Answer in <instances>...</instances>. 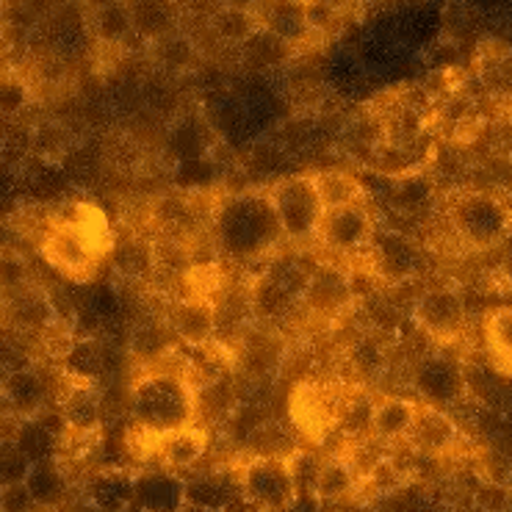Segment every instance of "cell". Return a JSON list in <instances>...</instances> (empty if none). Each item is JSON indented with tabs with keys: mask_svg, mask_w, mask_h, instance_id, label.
<instances>
[{
	"mask_svg": "<svg viewBox=\"0 0 512 512\" xmlns=\"http://www.w3.org/2000/svg\"><path fill=\"white\" fill-rule=\"evenodd\" d=\"M482 335H485V349H488L493 369L512 377V305L488 310L482 322Z\"/></svg>",
	"mask_w": 512,
	"mask_h": 512,
	"instance_id": "83f0119b",
	"label": "cell"
},
{
	"mask_svg": "<svg viewBox=\"0 0 512 512\" xmlns=\"http://www.w3.org/2000/svg\"><path fill=\"white\" fill-rule=\"evenodd\" d=\"M183 512H214V510H205V507H197V504H186Z\"/></svg>",
	"mask_w": 512,
	"mask_h": 512,
	"instance_id": "ee69618b",
	"label": "cell"
},
{
	"mask_svg": "<svg viewBox=\"0 0 512 512\" xmlns=\"http://www.w3.org/2000/svg\"><path fill=\"white\" fill-rule=\"evenodd\" d=\"M366 255L385 283H399L418 269V247L396 230H377Z\"/></svg>",
	"mask_w": 512,
	"mask_h": 512,
	"instance_id": "5bb4252c",
	"label": "cell"
},
{
	"mask_svg": "<svg viewBox=\"0 0 512 512\" xmlns=\"http://www.w3.org/2000/svg\"><path fill=\"white\" fill-rule=\"evenodd\" d=\"M255 17L258 25L280 36L291 48H297L302 42H308L313 31H310L308 6L299 0H261L255 6Z\"/></svg>",
	"mask_w": 512,
	"mask_h": 512,
	"instance_id": "ac0fdd59",
	"label": "cell"
},
{
	"mask_svg": "<svg viewBox=\"0 0 512 512\" xmlns=\"http://www.w3.org/2000/svg\"><path fill=\"white\" fill-rule=\"evenodd\" d=\"M349 366L355 369L360 380H374L385 369V349L377 338H358L349 349Z\"/></svg>",
	"mask_w": 512,
	"mask_h": 512,
	"instance_id": "8d00e7d4",
	"label": "cell"
},
{
	"mask_svg": "<svg viewBox=\"0 0 512 512\" xmlns=\"http://www.w3.org/2000/svg\"><path fill=\"white\" fill-rule=\"evenodd\" d=\"M358 299L355 283L346 272H341L333 263H316L310 269L308 288L302 297V308L308 310L316 319H338L346 310L352 308V302Z\"/></svg>",
	"mask_w": 512,
	"mask_h": 512,
	"instance_id": "30bf717a",
	"label": "cell"
},
{
	"mask_svg": "<svg viewBox=\"0 0 512 512\" xmlns=\"http://www.w3.org/2000/svg\"><path fill=\"white\" fill-rule=\"evenodd\" d=\"M255 28H258L255 9H244V6H233V3H225V6L216 9V14L211 17V31H214L222 42L236 45V48H241V45L250 39Z\"/></svg>",
	"mask_w": 512,
	"mask_h": 512,
	"instance_id": "836d02e7",
	"label": "cell"
},
{
	"mask_svg": "<svg viewBox=\"0 0 512 512\" xmlns=\"http://www.w3.org/2000/svg\"><path fill=\"white\" fill-rule=\"evenodd\" d=\"M186 501L214 512H230V504L247 501L241 493L239 471H205L186 477Z\"/></svg>",
	"mask_w": 512,
	"mask_h": 512,
	"instance_id": "ffe728a7",
	"label": "cell"
},
{
	"mask_svg": "<svg viewBox=\"0 0 512 512\" xmlns=\"http://www.w3.org/2000/svg\"><path fill=\"white\" fill-rule=\"evenodd\" d=\"M50 385L48 380L31 366L12 369L3 380V405L17 421L36 418L42 410H48Z\"/></svg>",
	"mask_w": 512,
	"mask_h": 512,
	"instance_id": "2e32d148",
	"label": "cell"
},
{
	"mask_svg": "<svg viewBox=\"0 0 512 512\" xmlns=\"http://www.w3.org/2000/svg\"><path fill=\"white\" fill-rule=\"evenodd\" d=\"M413 388H416L424 405L449 410V407L465 399L468 377H465V369L460 366V360H454L452 355L435 349V352H427L413 366Z\"/></svg>",
	"mask_w": 512,
	"mask_h": 512,
	"instance_id": "52a82bcc",
	"label": "cell"
},
{
	"mask_svg": "<svg viewBox=\"0 0 512 512\" xmlns=\"http://www.w3.org/2000/svg\"><path fill=\"white\" fill-rule=\"evenodd\" d=\"M247 449H250V457H283V460L297 457L294 435L277 421L255 424L247 435Z\"/></svg>",
	"mask_w": 512,
	"mask_h": 512,
	"instance_id": "1f68e13d",
	"label": "cell"
},
{
	"mask_svg": "<svg viewBox=\"0 0 512 512\" xmlns=\"http://www.w3.org/2000/svg\"><path fill=\"white\" fill-rule=\"evenodd\" d=\"M89 9H97V6H106V3H114V0H84Z\"/></svg>",
	"mask_w": 512,
	"mask_h": 512,
	"instance_id": "7bdbcfd3",
	"label": "cell"
},
{
	"mask_svg": "<svg viewBox=\"0 0 512 512\" xmlns=\"http://www.w3.org/2000/svg\"><path fill=\"white\" fill-rule=\"evenodd\" d=\"M313 178H316V186H319V194H322V203L327 211L341 208V205L363 203V186L349 172L324 169V172H316Z\"/></svg>",
	"mask_w": 512,
	"mask_h": 512,
	"instance_id": "e575fe53",
	"label": "cell"
},
{
	"mask_svg": "<svg viewBox=\"0 0 512 512\" xmlns=\"http://www.w3.org/2000/svg\"><path fill=\"white\" fill-rule=\"evenodd\" d=\"M34 144L39 153L45 158H59L67 150V136L61 131L59 125H42L34 136Z\"/></svg>",
	"mask_w": 512,
	"mask_h": 512,
	"instance_id": "60d3db41",
	"label": "cell"
},
{
	"mask_svg": "<svg viewBox=\"0 0 512 512\" xmlns=\"http://www.w3.org/2000/svg\"><path fill=\"white\" fill-rule=\"evenodd\" d=\"M432 194V186L429 180L421 178V172H413V175H405V178H396V186H393V200L402 211H418L424 208V203L429 200Z\"/></svg>",
	"mask_w": 512,
	"mask_h": 512,
	"instance_id": "74e56055",
	"label": "cell"
},
{
	"mask_svg": "<svg viewBox=\"0 0 512 512\" xmlns=\"http://www.w3.org/2000/svg\"><path fill=\"white\" fill-rule=\"evenodd\" d=\"M449 225L468 250H496L512 236V208L496 191H463L452 200Z\"/></svg>",
	"mask_w": 512,
	"mask_h": 512,
	"instance_id": "3957f363",
	"label": "cell"
},
{
	"mask_svg": "<svg viewBox=\"0 0 512 512\" xmlns=\"http://www.w3.org/2000/svg\"><path fill=\"white\" fill-rule=\"evenodd\" d=\"M34 496L28 485H3V512H36Z\"/></svg>",
	"mask_w": 512,
	"mask_h": 512,
	"instance_id": "b9f144b4",
	"label": "cell"
},
{
	"mask_svg": "<svg viewBox=\"0 0 512 512\" xmlns=\"http://www.w3.org/2000/svg\"><path fill=\"white\" fill-rule=\"evenodd\" d=\"M377 227L366 203L341 205L324 211L316 241L335 255H366Z\"/></svg>",
	"mask_w": 512,
	"mask_h": 512,
	"instance_id": "9c48e42d",
	"label": "cell"
},
{
	"mask_svg": "<svg viewBox=\"0 0 512 512\" xmlns=\"http://www.w3.org/2000/svg\"><path fill=\"white\" fill-rule=\"evenodd\" d=\"M169 153L178 158V164L200 161L211 147V128L200 117H180L167 136Z\"/></svg>",
	"mask_w": 512,
	"mask_h": 512,
	"instance_id": "f546056e",
	"label": "cell"
},
{
	"mask_svg": "<svg viewBox=\"0 0 512 512\" xmlns=\"http://www.w3.org/2000/svg\"><path fill=\"white\" fill-rule=\"evenodd\" d=\"M299 3H308V0H299Z\"/></svg>",
	"mask_w": 512,
	"mask_h": 512,
	"instance_id": "bcb514c9",
	"label": "cell"
},
{
	"mask_svg": "<svg viewBox=\"0 0 512 512\" xmlns=\"http://www.w3.org/2000/svg\"><path fill=\"white\" fill-rule=\"evenodd\" d=\"M214 233L219 247L239 261L263 258L286 239L269 191H241L227 197L214 211Z\"/></svg>",
	"mask_w": 512,
	"mask_h": 512,
	"instance_id": "7a4b0ae2",
	"label": "cell"
},
{
	"mask_svg": "<svg viewBox=\"0 0 512 512\" xmlns=\"http://www.w3.org/2000/svg\"><path fill=\"white\" fill-rule=\"evenodd\" d=\"M269 191V200L274 205V214L280 219L283 236L291 244H308L319 236V227L324 219V203L316 178L313 175H294L274 183Z\"/></svg>",
	"mask_w": 512,
	"mask_h": 512,
	"instance_id": "5b68a950",
	"label": "cell"
},
{
	"mask_svg": "<svg viewBox=\"0 0 512 512\" xmlns=\"http://www.w3.org/2000/svg\"><path fill=\"white\" fill-rule=\"evenodd\" d=\"M59 410L67 424V435H97L103 418V396L97 382H72L59 396Z\"/></svg>",
	"mask_w": 512,
	"mask_h": 512,
	"instance_id": "e0dca14e",
	"label": "cell"
},
{
	"mask_svg": "<svg viewBox=\"0 0 512 512\" xmlns=\"http://www.w3.org/2000/svg\"><path fill=\"white\" fill-rule=\"evenodd\" d=\"M28 100H31V92H28V86H25L23 78H17V75H6L3 78V114L6 117H17L25 106H28Z\"/></svg>",
	"mask_w": 512,
	"mask_h": 512,
	"instance_id": "ab89813d",
	"label": "cell"
},
{
	"mask_svg": "<svg viewBox=\"0 0 512 512\" xmlns=\"http://www.w3.org/2000/svg\"><path fill=\"white\" fill-rule=\"evenodd\" d=\"M6 319L14 330L25 335H42L45 338L50 330H56L53 299L31 283L6 291Z\"/></svg>",
	"mask_w": 512,
	"mask_h": 512,
	"instance_id": "4fadbf2b",
	"label": "cell"
},
{
	"mask_svg": "<svg viewBox=\"0 0 512 512\" xmlns=\"http://www.w3.org/2000/svg\"><path fill=\"white\" fill-rule=\"evenodd\" d=\"M186 504V477L169 468H147L136 474L133 512H183Z\"/></svg>",
	"mask_w": 512,
	"mask_h": 512,
	"instance_id": "7c38bea8",
	"label": "cell"
},
{
	"mask_svg": "<svg viewBox=\"0 0 512 512\" xmlns=\"http://www.w3.org/2000/svg\"><path fill=\"white\" fill-rule=\"evenodd\" d=\"M360 490V474L355 471V465L349 463L346 454H333L327 457L324 463L316 465L313 471V482H310V493L313 499L324 501H344L349 499L352 493Z\"/></svg>",
	"mask_w": 512,
	"mask_h": 512,
	"instance_id": "cb8c5ba5",
	"label": "cell"
},
{
	"mask_svg": "<svg viewBox=\"0 0 512 512\" xmlns=\"http://www.w3.org/2000/svg\"><path fill=\"white\" fill-rule=\"evenodd\" d=\"M413 324L432 341L452 344L465 330L463 297L454 288H427L413 302Z\"/></svg>",
	"mask_w": 512,
	"mask_h": 512,
	"instance_id": "ba28073f",
	"label": "cell"
},
{
	"mask_svg": "<svg viewBox=\"0 0 512 512\" xmlns=\"http://www.w3.org/2000/svg\"><path fill=\"white\" fill-rule=\"evenodd\" d=\"M457 441H460V429L454 424V418L449 416V410L421 402L407 446L413 452L427 454V457H443V454L452 452Z\"/></svg>",
	"mask_w": 512,
	"mask_h": 512,
	"instance_id": "9a60e30c",
	"label": "cell"
},
{
	"mask_svg": "<svg viewBox=\"0 0 512 512\" xmlns=\"http://www.w3.org/2000/svg\"><path fill=\"white\" fill-rule=\"evenodd\" d=\"M136 474L128 468H103L86 482V504L95 512H131Z\"/></svg>",
	"mask_w": 512,
	"mask_h": 512,
	"instance_id": "d6986e66",
	"label": "cell"
},
{
	"mask_svg": "<svg viewBox=\"0 0 512 512\" xmlns=\"http://www.w3.org/2000/svg\"><path fill=\"white\" fill-rule=\"evenodd\" d=\"M208 452V432H205L200 424H191L186 429H178V432H169L164 438L155 441V457L161 468H169L175 474H183V471H191L197 468L200 460Z\"/></svg>",
	"mask_w": 512,
	"mask_h": 512,
	"instance_id": "44dd1931",
	"label": "cell"
},
{
	"mask_svg": "<svg viewBox=\"0 0 512 512\" xmlns=\"http://www.w3.org/2000/svg\"><path fill=\"white\" fill-rule=\"evenodd\" d=\"M128 410L133 429L158 441L169 432L197 424V388L183 377V371L147 369L133 380Z\"/></svg>",
	"mask_w": 512,
	"mask_h": 512,
	"instance_id": "6da1fadb",
	"label": "cell"
},
{
	"mask_svg": "<svg viewBox=\"0 0 512 512\" xmlns=\"http://www.w3.org/2000/svg\"><path fill=\"white\" fill-rule=\"evenodd\" d=\"M64 377L72 382H97L103 374V349L97 338H78L61 355Z\"/></svg>",
	"mask_w": 512,
	"mask_h": 512,
	"instance_id": "4dcf8cb0",
	"label": "cell"
},
{
	"mask_svg": "<svg viewBox=\"0 0 512 512\" xmlns=\"http://www.w3.org/2000/svg\"><path fill=\"white\" fill-rule=\"evenodd\" d=\"M12 443L28 457V460H31V463H42V460L56 457V449L61 446V438L48 427V424H42L39 418H25V421L17 424V432H14Z\"/></svg>",
	"mask_w": 512,
	"mask_h": 512,
	"instance_id": "d6a6232c",
	"label": "cell"
},
{
	"mask_svg": "<svg viewBox=\"0 0 512 512\" xmlns=\"http://www.w3.org/2000/svg\"><path fill=\"white\" fill-rule=\"evenodd\" d=\"M34 463L25 457L14 443L3 446V460H0V471H3V485H23L28 474H31Z\"/></svg>",
	"mask_w": 512,
	"mask_h": 512,
	"instance_id": "f35d334b",
	"label": "cell"
},
{
	"mask_svg": "<svg viewBox=\"0 0 512 512\" xmlns=\"http://www.w3.org/2000/svg\"><path fill=\"white\" fill-rule=\"evenodd\" d=\"M291 53H294V48L288 42H283L280 36H274L272 31H266L261 25L252 31L250 39L239 48L241 64L250 72L277 70V67H283L291 59Z\"/></svg>",
	"mask_w": 512,
	"mask_h": 512,
	"instance_id": "4316f807",
	"label": "cell"
},
{
	"mask_svg": "<svg viewBox=\"0 0 512 512\" xmlns=\"http://www.w3.org/2000/svg\"><path fill=\"white\" fill-rule=\"evenodd\" d=\"M308 280L310 269H305L297 258H286V255L272 258L269 266L247 288L250 291L252 319L274 322V319L288 316L297 305H302Z\"/></svg>",
	"mask_w": 512,
	"mask_h": 512,
	"instance_id": "277c9868",
	"label": "cell"
},
{
	"mask_svg": "<svg viewBox=\"0 0 512 512\" xmlns=\"http://www.w3.org/2000/svg\"><path fill=\"white\" fill-rule=\"evenodd\" d=\"M239 363L247 380H269V377H274V371L280 369V363H283L280 338H274L272 333H263V330L247 333V338L241 341Z\"/></svg>",
	"mask_w": 512,
	"mask_h": 512,
	"instance_id": "484cf974",
	"label": "cell"
},
{
	"mask_svg": "<svg viewBox=\"0 0 512 512\" xmlns=\"http://www.w3.org/2000/svg\"><path fill=\"white\" fill-rule=\"evenodd\" d=\"M86 31L103 48H120L133 36V17L128 0H114L106 6L89 9L86 14Z\"/></svg>",
	"mask_w": 512,
	"mask_h": 512,
	"instance_id": "d4e9b609",
	"label": "cell"
},
{
	"mask_svg": "<svg viewBox=\"0 0 512 512\" xmlns=\"http://www.w3.org/2000/svg\"><path fill=\"white\" fill-rule=\"evenodd\" d=\"M70 3H72V0H70ZM75 3H84V0H75Z\"/></svg>",
	"mask_w": 512,
	"mask_h": 512,
	"instance_id": "f6af8a7d",
	"label": "cell"
},
{
	"mask_svg": "<svg viewBox=\"0 0 512 512\" xmlns=\"http://www.w3.org/2000/svg\"><path fill=\"white\" fill-rule=\"evenodd\" d=\"M416 416V402H410L405 396H380V399H374L371 438L380 443H407Z\"/></svg>",
	"mask_w": 512,
	"mask_h": 512,
	"instance_id": "7402d4cb",
	"label": "cell"
},
{
	"mask_svg": "<svg viewBox=\"0 0 512 512\" xmlns=\"http://www.w3.org/2000/svg\"><path fill=\"white\" fill-rule=\"evenodd\" d=\"M133 17V34L155 45L180 31L178 0H128Z\"/></svg>",
	"mask_w": 512,
	"mask_h": 512,
	"instance_id": "603a6c76",
	"label": "cell"
},
{
	"mask_svg": "<svg viewBox=\"0 0 512 512\" xmlns=\"http://www.w3.org/2000/svg\"><path fill=\"white\" fill-rule=\"evenodd\" d=\"M153 56L158 61V67L167 72H189L197 61V48L189 36L178 31V34L167 36L161 42L153 45Z\"/></svg>",
	"mask_w": 512,
	"mask_h": 512,
	"instance_id": "d590c367",
	"label": "cell"
},
{
	"mask_svg": "<svg viewBox=\"0 0 512 512\" xmlns=\"http://www.w3.org/2000/svg\"><path fill=\"white\" fill-rule=\"evenodd\" d=\"M241 493L247 504L261 512H286L294 507L299 496V477L294 457H247L236 468Z\"/></svg>",
	"mask_w": 512,
	"mask_h": 512,
	"instance_id": "8992f818",
	"label": "cell"
},
{
	"mask_svg": "<svg viewBox=\"0 0 512 512\" xmlns=\"http://www.w3.org/2000/svg\"><path fill=\"white\" fill-rule=\"evenodd\" d=\"M25 485L31 490L39 510H56L70 490V477L59 463V457H50V460L34 463Z\"/></svg>",
	"mask_w": 512,
	"mask_h": 512,
	"instance_id": "f1b7e54d",
	"label": "cell"
},
{
	"mask_svg": "<svg viewBox=\"0 0 512 512\" xmlns=\"http://www.w3.org/2000/svg\"><path fill=\"white\" fill-rule=\"evenodd\" d=\"M167 327L172 330V338L186 346H208L219 333L216 305L205 297L175 299L167 313Z\"/></svg>",
	"mask_w": 512,
	"mask_h": 512,
	"instance_id": "8fae6325",
	"label": "cell"
}]
</instances>
